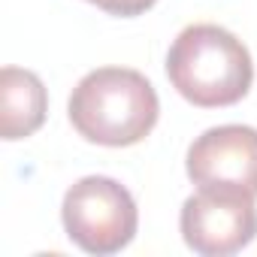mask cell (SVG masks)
I'll list each match as a JSON object with an SVG mask.
<instances>
[{
    "label": "cell",
    "instance_id": "52a82bcc",
    "mask_svg": "<svg viewBox=\"0 0 257 257\" xmlns=\"http://www.w3.org/2000/svg\"><path fill=\"white\" fill-rule=\"evenodd\" d=\"M88 4L100 7V10H103V13H109V16L131 19V16H140V13L152 10L158 0H88Z\"/></svg>",
    "mask_w": 257,
    "mask_h": 257
},
{
    "label": "cell",
    "instance_id": "5b68a950",
    "mask_svg": "<svg viewBox=\"0 0 257 257\" xmlns=\"http://www.w3.org/2000/svg\"><path fill=\"white\" fill-rule=\"evenodd\" d=\"M188 176L200 188L221 185L257 197V131L245 124L206 131L188 149Z\"/></svg>",
    "mask_w": 257,
    "mask_h": 257
},
{
    "label": "cell",
    "instance_id": "7a4b0ae2",
    "mask_svg": "<svg viewBox=\"0 0 257 257\" xmlns=\"http://www.w3.org/2000/svg\"><path fill=\"white\" fill-rule=\"evenodd\" d=\"M167 76L173 88L194 106H233L254 79V64L239 37L218 25L185 28L167 55Z\"/></svg>",
    "mask_w": 257,
    "mask_h": 257
},
{
    "label": "cell",
    "instance_id": "8992f818",
    "mask_svg": "<svg viewBox=\"0 0 257 257\" xmlns=\"http://www.w3.org/2000/svg\"><path fill=\"white\" fill-rule=\"evenodd\" d=\"M49 109L46 85L37 73L22 67L0 70V131L4 140H25L37 134Z\"/></svg>",
    "mask_w": 257,
    "mask_h": 257
},
{
    "label": "cell",
    "instance_id": "277c9868",
    "mask_svg": "<svg viewBox=\"0 0 257 257\" xmlns=\"http://www.w3.org/2000/svg\"><path fill=\"white\" fill-rule=\"evenodd\" d=\"M182 236L188 248L203 257H224L242 251L257 233L254 194L239 188L203 185L182 206Z\"/></svg>",
    "mask_w": 257,
    "mask_h": 257
},
{
    "label": "cell",
    "instance_id": "6da1fadb",
    "mask_svg": "<svg viewBox=\"0 0 257 257\" xmlns=\"http://www.w3.org/2000/svg\"><path fill=\"white\" fill-rule=\"evenodd\" d=\"M158 94L152 82L127 67L91 70L70 94V121L88 143L124 149L137 146L158 124Z\"/></svg>",
    "mask_w": 257,
    "mask_h": 257
},
{
    "label": "cell",
    "instance_id": "3957f363",
    "mask_svg": "<svg viewBox=\"0 0 257 257\" xmlns=\"http://www.w3.org/2000/svg\"><path fill=\"white\" fill-rule=\"evenodd\" d=\"M67 236L88 254H115L137 236V203L121 182L109 176H85L67 194L61 206Z\"/></svg>",
    "mask_w": 257,
    "mask_h": 257
}]
</instances>
